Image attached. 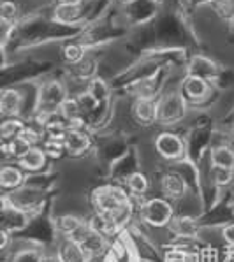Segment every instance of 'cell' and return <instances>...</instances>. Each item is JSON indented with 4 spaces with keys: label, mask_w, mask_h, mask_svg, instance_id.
<instances>
[{
    "label": "cell",
    "mask_w": 234,
    "mask_h": 262,
    "mask_svg": "<svg viewBox=\"0 0 234 262\" xmlns=\"http://www.w3.org/2000/svg\"><path fill=\"white\" fill-rule=\"evenodd\" d=\"M90 201L95 213H102V215H108L111 219L118 215L120 211H123L125 208L134 204V199L125 188V185L120 183H108L94 188Z\"/></svg>",
    "instance_id": "cell-1"
},
{
    "label": "cell",
    "mask_w": 234,
    "mask_h": 262,
    "mask_svg": "<svg viewBox=\"0 0 234 262\" xmlns=\"http://www.w3.org/2000/svg\"><path fill=\"white\" fill-rule=\"evenodd\" d=\"M67 99H69L67 88L60 79H48V81H42L39 84L37 94H35V110H34V115L37 118L39 125L46 118H50V116L58 115L60 107H62V104Z\"/></svg>",
    "instance_id": "cell-2"
},
{
    "label": "cell",
    "mask_w": 234,
    "mask_h": 262,
    "mask_svg": "<svg viewBox=\"0 0 234 262\" xmlns=\"http://www.w3.org/2000/svg\"><path fill=\"white\" fill-rule=\"evenodd\" d=\"M138 209L139 222L152 229H162L167 227L171 224V220L175 219V208L173 203L165 197H150L144 199L136 206Z\"/></svg>",
    "instance_id": "cell-3"
},
{
    "label": "cell",
    "mask_w": 234,
    "mask_h": 262,
    "mask_svg": "<svg viewBox=\"0 0 234 262\" xmlns=\"http://www.w3.org/2000/svg\"><path fill=\"white\" fill-rule=\"evenodd\" d=\"M188 113V100L181 90H171L162 94L157 100V123L162 127H175L181 123Z\"/></svg>",
    "instance_id": "cell-4"
},
{
    "label": "cell",
    "mask_w": 234,
    "mask_h": 262,
    "mask_svg": "<svg viewBox=\"0 0 234 262\" xmlns=\"http://www.w3.org/2000/svg\"><path fill=\"white\" fill-rule=\"evenodd\" d=\"M46 195H48L46 188L37 187V185L27 181L23 187L16 188V190H13V192H4L2 199H6L11 206L22 209V211L28 213L30 216H34L44 209Z\"/></svg>",
    "instance_id": "cell-5"
},
{
    "label": "cell",
    "mask_w": 234,
    "mask_h": 262,
    "mask_svg": "<svg viewBox=\"0 0 234 262\" xmlns=\"http://www.w3.org/2000/svg\"><path fill=\"white\" fill-rule=\"evenodd\" d=\"M153 148L155 151L162 157L164 160L175 164L180 162L187 157V143L180 134L171 130H164L157 134L155 141H153Z\"/></svg>",
    "instance_id": "cell-6"
},
{
    "label": "cell",
    "mask_w": 234,
    "mask_h": 262,
    "mask_svg": "<svg viewBox=\"0 0 234 262\" xmlns=\"http://www.w3.org/2000/svg\"><path fill=\"white\" fill-rule=\"evenodd\" d=\"M125 232H127L129 239H131L141 262H164L162 248L155 247L152 237H148L139 227H129L125 229Z\"/></svg>",
    "instance_id": "cell-7"
},
{
    "label": "cell",
    "mask_w": 234,
    "mask_h": 262,
    "mask_svg": "<svg viewBox=\"0 0 234 262\" xmlns=\"http://www.w3.org/2000/svg\"><path fill=\"white\" fill-rule=\"evenodd\" d=\"M160 190L162 195L169 201H180L190 190V185L185 180V176L176 169H169L160 176Z\"/></svg>",
    "instance_id": "cell-8"
},
{
    "label": "cell",
    "mask_w": 234,
    "mask_h": 262,
    "mask_svg": "<svg viewBox=\"0 0 234 262\" xmlns=\"http://www.w3.org/2000/svg\"><path fill=\"white\" fill-rule=\"evenodd\" d=\"M63 144H66L67 155L71 157H83L94 148L90 132L84 127H71L63 139Z\"/></svg>",
    "instance_id": "cell-9"
},
{
    "label": "cell",
    "mask_w": 234,
    "mask_h": 262,
    "mask_svg": "<svg viewBox=\"0 0 234 262\" xmlns=\"http://www.w3.org/2000/svg\"><path fill=\"white\" fill-rule=\"evenodd\" d=\"M48 157L41 146H32L28 148L14 160V164L19 169L27 172V174H41L48 166Z\"/></svg>",
    "instance_id": "cell-10"
},
{
    "label": "cell",
    "mask_w": 234,
    "mask_h": 262,
    "mask_svg": "<svg viewBox=\"0 0 234 262\" xmlns=\"http://www.w3.org/2000/svg\"><path fill=\"white\" fill-rule=\"evenodd\" d=\"M32 216L28 213L22 211V209L11 206L6 199H2V229L4 231H9L13 234L23 232L30 224Z\"/></svg>",
    "instance_id": "cell-11"
},
{
    "label": "cell",
    "mask_w": 234,
    "mask_h": 262,
    "mask_svg": "<svg viewBox=\"0 0 234 262\" xmlns=\"http://www.w3.org/2000/svg\"><path fill=\"white\" fill-rule=\"evenodd\" d=\"M181 92L188 102L201 104L211 95V83L197 76H185V79L181 81Z\"/></svg>",
    "instance_id": "cell-12"
},
{
    "label": "cell",
    "mask_w": 234,
    "mask_h": 262,
    "mask_svg": "<svg viewBox=\"0 0 234 262\" xmlns=\"http://www.w3.org/2000/svg\"><path fill=\"white\" fill-rule=\"evenodd\" d=\"M167 229L175 234V239H199L201 222L192 215H175Z\"/></svg>",
    "instance_id": "cell-13"
},
{
    "label": "cell",
    "mask_w": 234,
    "mask_h": 262,
    "mask_svg": "<svg viewBox=\"0 0 234 262\" xmlns=\"http://www.w3.org/2000/svg\"><path fill=\"white\" fill-rule=\"evenodd\" d=\"M131 113L134 122L141 127H152L157 123V100L150 97H136Z\"/></svg>",
    "instance_id": "cell-14"
},
{
    "label": "cell",
    "mask_w": 234,
    "mask_h": 262,
    "mask_svg": "<svg viewBox=\"0 0 234 262\" xmlns=\"http://www.w3.org/2000/svg\"><path fill=\"white\" fill-rule=\"evenodd\" d=\"M55 253L58 255V259L62 262H88L87 250H84L78 241H74L72 237H58V241L55 243Z\"/></svg>",
    "instance_id": "cell-15"
},
{
    "label": "cell",
    "mask_w": 234,
    "mask_h": 262,
    "mask_svg": "<svg viewBox=\"0 0 234 262\" xmlns=\"http://www.w3.org/2000/svg\"><path fill=\"white\" fill-rule=\"evenodd\" d=\"M25 97L18 88H4L0 97V113L4 118H19L23 115Z\"/></svg>",
    "instance_id": "cell-16"
},
{
    "label": "cell",
    "mask_w": 234,
    "mask_h": 262,
    "mask_svg": "<svg viewBox=\"0 0 234 262\" xmlns=\"http://www.w3.org/2000/svg\"><path fill=\"white\" fill-rule=\"evenodd\" d=\"M28 174L16 164H6L0 171V187L4 192H13L27 183Z\"/></svg>",
    "instance_id": "cell-17"
},
{
    "label": "cell",
    "mask_w": 234,
    "mask_h": 262,
    "mask_svg": "<svg viewBox=\"0 0 234 262\" xmlns=\"http://www.w3.org/2000/svg\"><path fill=\"white\" fill-rule=\"evenodd\" d=\"M53 222H55V231H56V234H58V237H72L84 224H87V220L74 215V213L56 215L53 216Z\"/></svg>",
    "instance_id": "cell-18"
},
{
    "label": "cell",
    "mask_w": 234,
    "mask_h": 262,
    "mask_svg": "<svg viewBox=\"0 0 234 262\" xmlns=\"http://www.w3.org/2000/svg\"><path fill=\"white\" fill-rule=\"evenodd\" d=\"M187 76H197V78H203L211 83L219 76V67L213 60L206 58V56H194L190 63H188Z\"/></svg>",
    "instance_id": "cell-19"
},
{
    "label": "cell",
    "mask_w": 234,
    "mask_h": 262,
    "mask_svg": "<svg viewBox=\"0 0 234 262\" xmlns=\"http://www.w3.org/2000/svg\"><path fill=\"white\" fill-rule=\"evenodd\" d=\"M208 159L213 167L219 169H232L234 171V148L229 143L213 144L208 153Z\"/></svg>",
    "instance_id": "cell-20"
},
{
    "label": "cell",
    "mask_w": 234,
    "mask_h": 262,
    "mask_svg": "<svg viewBox=\"0 0 234 262\" xmlns=\"http://www.w3.org/2000/svg\"><path fill=\"white\" fill-rule=\"evenodd\" d=\"M123 185L129 190V193H131L132 199L138 201V204L141 201H144L148 190H150V180H148V176L144 174L143 171L132 172V174L123 181Z\"/></svg>",
    "instance_id": "cell-21"
},
{
    "label": "cell",
    "mask_w": 234,
    "mask_h": 262,
    "mask_svg": "<svg viewBox=\"0 0 234 262\" xmlns=\"http://www.w3.org/2000/svg\"><path fill=\"white\" fill-rule=\"evenodd\" d=\"M83 18V4L78 6H63L58 4L53 11V19L60 25H74Z\"/></svg>",
    "instance_id": "cell-22"
},
{
    "label": "cell",
    "mask_w": 234,
    "mask_h": 262,
    "mask_svg": "<svg viewBox=\"0 0 234 262\" xmlns=\"http://www.w3.org/2000/svg\"><path fill=\"white\" fill-rule=\"evenodd\" d=\"M25 122L23 118H4L2 125H0V138H2L4 143H9V141H14L19 138L22 130L25 128Z\"/></svg>",
    "instance_id": "cell-23"
},
{
    "label": "cell",
    "mask_w": 234,
    "mask_h": 262,
    "mask_svg": "<svg viewBox=\"0 0 234 262\" xmlns=\"http://www.w3.org/2000/svg\"><path fill=\"white\" fill-rule=\"evenodd\" d=\"M87 90L90 92L100 104L110 102V95H111L110 84L104 81L102 78H99V76H95L94 79H90V81L87 83Z\"/></svg>",
    "instance_id": "cell-24"
},
{
    "label": "cell",
    "mask_w": 234,
    "mask_h": 262,
    "mask_svg": "<svg viewBox=\"0 0 234 262\" xmlns=\"http://www.w3.org/2000/svg\"><path fill=\"white\" fill-rule=\"evenodd\" d=\"M44 250L39 247H34V245H28L25 248L19 250H13V255H11L9 262H41Z\"/></svg>",
    "instance_id": "cell-25"
},
{
    "label": "cell",
    "mask_w": 234,
    "mask_h": 262,
    "mask_svg": "<svg viewBox=\"0 0 234 262\" xmlns=\"http://www.w3.org/2000/svg\"><path fill=\"white\" fill-rule=\"evenodd\" d=\"M62 55L67 63L78 66L79 62H83V60L87 58V50H84V44L81 42H69L63 46Z\"/></svg>",
    "instance_id": "cell-26"
},
{
    "label": "cell",
    "mask_w": 234,
    "mask_h": 262,
    "mask_svg": "<svg viewBox=\"0 0 234 262\" xmlns=\"http://www.w3.org/2000/svg\"><path fill=\"white\" fill-rule=\"evenodd\" d=\"M41 148L44 150V153H46V157H48L50 160H58V159H62V157L67 153L63 141L44 139L42 143H41Z\"/></svg>",
    "instance_id": "cell-27"
},
{
    "label": "cell",
    "mask_w": 234,
    "mask_h": 262,
    "mask_svg": "<svg viewBox=\"0 0 234 262\" xmlns=\"http://www.w3.org/2000/svg\"><path fill=\"white\" fill-rule=\"evenodd\" d=\"M211 176H213V183L217 185V188H227L234 183V171L232 169H219L213 167L211 169Z\"/></svg>",
    "instance_id": "cell-28"
},
{
    "label": "cell",
    "mask_w": 234,
    "mask_h": 262,
    "mask_svg": "<svg viewBox=\"0 0 234 262\" xmlns=\"http://www.w3.org/2000/svg\"><path fill=\"white\" fill-rule=\"evenodd\" d=\"M18 14H19L18 4L11 2V0H4L2 6H0V18H2V23L14 25V21L18 19Z\"/></svg>",
    "instance_id": "cell-29"
},
{
    "label": "cell",
    "mask_w": 234,
    "mask_h": 262,
    "mask_svg": "<svg viewBox=\"0 0 234 262\" xmlns=\"http://www.w3.org/2000/svg\"><path fill=\"white\" fill-rule=\"evenodd\" d=\"M196 262H222L220 252L215 247L204 245V247H201L199 250H197Z\"/></svg>",
    "instance_id": "cell-30"
},
{
    "label": "cell",
    "mask_w": 234,
    "mask_h": 262,
    "mask_svg": "<svg viewBox=\"0 0 234 262\" xmlns=\"http://www.w3.org/2000/svg\"><path fill=\"white\" fill-rule=\"evenodd\" d=\"M220 236H222V241L225 243V247H234V222H229V224L222 225Z\"/></svg>",
    "instance_id": "cell-31"
},
{
    "label": "cell",
    "mask_w": 234,
    "mask_h": 262,
    "mask_svg": "<svg viewBox=\"0 0 234 262\" xmlns=\"http://www.w3.org/2000/svg\"><path fill=\"white\" fill-rule=\"evenodd\" d=\"M41 262H62V260L58 259V255L55 252H44Z\"/></svg>",
    "instance_id": "cell-32"
},
{
    "label": "cell",
    "mask_w": 234,
    "mask_h": 262,
    "mask_svg": "<svg viewBox=\"0 0 234 262\" xmlns=\"http://www.w3.org/2000/svg\"><path fill=\"white\" fill-rule=\"evenodd\" d=\"M58 4H63V6H78V4H83L84 0H56Z\"/></svg>",
    "instance_id": "cell-33"
},
{
    "label": "cell",
    "mask_w": 234,
    "mask_h": 262,
    "mask_svg": "<svg viewBox=\"0 0 234 262\" xmlns=\"http://www.w3.org/2000/svg\"><path fill=\"white\" fill-rule=\"evenodd\" d=\"M122 4H125V6H131V4H134V2H138V0H120Z\"/></svg>",
    "instance_id": "cell-34"
},
{
    "label": "cell",
    "mask_w": 234,
    "mask_h": 262,
    "mask_svg": "<svg viewBox=\"0 0 234 262\" xmlns=\"http://www.w3.org/2000/svg\"><path fill=\"white\" fill-rule=\"evenodd\" d=\"M232 30H234V21H232Z\"/></svg>",
    "instance_id": "cell-35"
}]
</instances>
